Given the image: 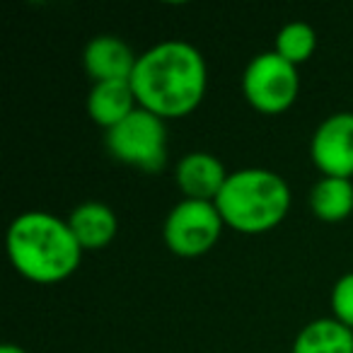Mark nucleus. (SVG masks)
I'll return each instance as SVG.
<instances>
[{
	"label": "nucleus",
	"mask_w": 353,
	"mask_h": 353,
	"mask_svg": "<svg viewBox=\"0 0 353 353\" xmlns=\"http://www.w3.org/2000/svg\"><path fill=\"white\" fill-rule=\"evenodd\" d=\"M131 88L141 109H148L165 121L184 119L196 112L206 97V59L189 41H160L138 56Z\"/></svg>",
	"instance_id": "f257e3e1"
},
{
	"label": "nucleus",
	"mask_w": 353,
	"mask_h": 353,
	"mask_svg": "<svg viewBox=\"0 0 353 353\" xmlns=\"http://www.w3.org/2000/svg\"><path fill=\"white\" fill-rule=\"evenodd\" d=\"M6 247L17 274L39 285L70 279L83 261V247L68 221L49 211L20 213L8 228Z\"/></svg>",
	"instance_id": "f03ea898"
},
{
	"label": "nucleus",
	"mask_w": 353,
	"mask_h": 353,
	"mask_svg": "<svg viewBox=\"0 0 353 353\" xmlns=\"http://www.w3.org/2000/svg\"><path fill=\"white\" fill-rule=\"evenodd\" d=\"M290 187L283 176L264 167H245L228 176L216 206L223 223L242 235H261L285 221L290 211Z\"/></svg>",
	"instance_id": "7ed1b4c3"
},
{
	"label": "nucleus",
	"mask_w": 353,
	"mask_h": 353,
	"mask_svg": "<svg viewBox=\"0 0 353 353\" xmlns=\"http://www.w3.org/2000/svg\"><path fill=\"white\" fill-rule=\"evenodd\" d=\"M104 145L114 160L155 174L167 165V121L138 107L131 117L107 131Z\"/></svg>",
	"instance_id": "20e7f679"
},
{
	"label": "nucleus",
	"mask_w": 353,
	"mask_h": 353,
	"mask_svg": "<svg viewBox=\"0 0 353 353\" xmlns=\"http://www.w3.org/2000/svg\"><path fill=\"white\" fill-rule=\"evenodd\" d=\"M223 228L225 223L216 203L182 199L167 213L162 237H165L167 250L174 256L196 259V256L208 254L218 245Z\"/></svg>",
	"instance_id": "39448f33"
},
{
	"label": "nucleus",
	"mask_w": 353,
	"mask_h": 353,
	"mask_svg": "<svg viewBox=\"0 0 353 353\" xmlns=\"http://www.w3.org/2000/svg\"><path fill=\"white\" fill-rule=\"evenodd\" d=\"M298 68L281 59L276 51H264L247 63L242 73V94L247 104L259 114H283L298 99Z\"/></svg>",
	"instance_id": "423d86ee"
},
{
	"label": "nucleus",
	"mask_w": 353,
	"mask_h": 353,
	"mask_svg": "<svg viewBox=\"0 0 353 353\" xmlns=\"http://www.w3.org/2000/svg\"><path fill=\"white\" fill-rule=\"evenodd\" d=\"M310 157L322 176H353V112L327 117L310 141Z\"/></svg>",
	"instance_id": "0eeeda50"
},
{
	"label": "nucleus",
	"mask_w": 353,
	"mask_h": 353,
	"mask_svg": "<svg viewBox=\"0 0 353 353\" xmlns=\"http://www.w3.org/2000/svg\"><path fill=\"white\" fill-rule=\"evenodd\" d=\"M228 170L216 155L211 152H187L174 167V182L184 199L192 201H211L221 196L223 187L228 182Z\"/></svg>",
	"instance_id": "6e6552de"
},
{
	"label": "nucleus",
	"mask_w": 353,
	"mask_h": 353,
	"mask_svg": "<svg viewBox=\"0 0 353 353\" xmlns=\"http://www.w3.org/2000/svg\"><path fill=\"white\" fill-rule=\"evenodd\" d=\"M138 56L131 46L114 34H99L88 41L83 51L85 73L92 83H109V80H131L136 70Z\"/></svg>",
	"instance_id": "1a4fd4ad"
},
{
	"label": "nucleus",
	"mask_w": 353,
	"mask_h": 353,
	"mask_svg": "<svg viewBox=\"0 0 353 353\" xmlns=\"http://www.w3.org/2000/svg\"><path fill=\"white\" fill-rule=\"evenodd\" d=\"M136 109L138 99L131 88V80L92 83V90L88 94V114L104 131H112L123 119L131 117Z\"/></svg>",
	"instance_id": "9d476101"
},
{
	"label": "nucleus",
	"mask_w": 353,
	"mask_h": 353,
	"mask_svg": "<svg viewBox=\"0 0 353 353\" xmlns=\"http://www.w3.org/2000/svg\"><path fill=\"white\" fill-rule=\"evenodd\" d=\"M68 225L83 252L104 250L119 230L117 213L102 201H85L75 206L68 216Z\"/></svg>",
	"instance_id": "9b49d317"
},
{
	"label": "nucleus",
	"mask_w": 353,
	"mask_h": 353,
	"mask_svg": "<svg viewBox=\"0 0 353 353\" xmlns=\"http://www.w3.org/2000/svg\"><path fill=\"white\" fill-rule=\"evenodd\" d=\"M290 353H353V329L334 317H319L305 324Z\"/></svg>",
	"instance_id": "f8f14e48"
},
{
	"label": "nucleus",
	"mask_w": 353,
	"mask_h": 353,
	"mask_svg": "<svg viewBox=\"0 0 353 353\" xmlns=\"http://www.w3.org/2000/svg\"><path fill=\"white\" fill-rule=\"evenodd\" d=\"M310 211L322 223H341L353 213V182L341 176H322L310 189Z\"/></svg>",
	"instance_id": "ddd939ff"
},
{
	"label": "nucleus",
	"mask_w": 353,
	"mask_h": 353,
	"mask_svg": "<svg viewBox=\"0 0 353 353\" xmlns=\"http://www.w3.org/2000/svg\"><path fill=\"white\" fill-rule=\"evenodd\" d=\"M317 49V34L307 22H288L283 30L276 34V54L283 61L293 63L295 68L303 65L305 61L312 59Z\"/></svg>",
	"instance_id": "4468645a"
},
{
	"label": "nucleus",
	"mask_w": 353,
	"mask_h": 353,
	"mask_svg": "<svg viewBox=\"0 0 353 353\" xmlns=\"http://www.w3.org/2000/svg\"><path fill=\"white\" fill-rule=\"evenodd\" d=\"M332 312L334 319L343 327L353 329V271L343 274L332 288Z\"/></svg>",
	"instance_id": "2eb2a0df"
},
{
	"label": "nucleus",
	"mask_w": 353,
	"mask_h": 353,
	"mask_svg": "<svg viewBox=\"0 0 353 353\" xmlns=\"http://www.w3.org/2000/svg\"><path fill=\"white\" fill-rule=\"evenodd\" d=\"M0 353H27L22 346H17V343H3L0 346Z\"/></svg>",
	"instance_id": "dca6fc26"
}]
</instances>
